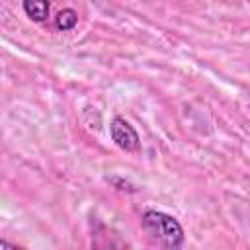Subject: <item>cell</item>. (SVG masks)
<instances>
[{"instance_id": "1", "label": "cell", "mask_w": 250, "mask_h": 250, "mask_svg": "<svg viewBox=\"0 0 250 250\" xmlns=\"http://www.w3.org/2000/svg\"><path fill=\"white\" fill-rule=\"evenodd\" d=\"M141 225H143V230L148 234V238L158 246H164L170 250L184 246V229L178 223V219H174L172 215L150 209L143 213Z\"/></svg>"}, {"instance_id": "4", "label": "cell", "mask_w": 250, "mask_h": 250, "mask_svg": "<svg viewBox=\"0 0 250 250\" xmlns=\"http://www.w3.org/2000/svg\"><path fill=\"white\" fill-rule=\"evenodd\" d=\"M76 23H78V14H76V10H72V8H62V10L57 12V16H55V27L61 29V31H68V29H72Z\"/></svg>"}, {"instance_id": "2", "label": "cell", "mask_w": 250, "mask_h": 250, "mask_svg": "<svg viewBox=\"0 0 250 250\" xmlns=\"http://www.w3.org/2000/svg\"><path fill=\"white\" fill-rule=\"evenodd\" d=\"M109 135L113 139V143L127 150V152H135L141 148V139H139V133L135 131V127L125 121L123 117H113L111 123H109Z\"/></svg>"}, {"instance_id": "3", "label": "cell", "mask_w": 250, "mask_h": 250, "mask_svg": "<svg viewBox=\"0 0 250 250\" xmlns=\"http://www.w3.org/2000/svg\"><path fill=\"white\" fill-rule=\"evenodd\" d=\"M21 6L27 18L33 21H45L49 16V8H51L49 0H23Z\"/></svg>"}]
</instances>
